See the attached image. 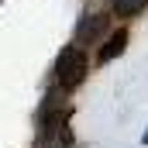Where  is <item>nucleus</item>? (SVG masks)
Returning a JSON list of instances; mask_svg holds the SVG:
<instances>
[{"label": "nucleus", "mask_w": 148, "mask_h": 148, "mask_svg": "<svg viewBox=\"0 0 148 148\" xmlns=\"http://www.w3.org/2000/svg\"><path fill=\"white\" fill-rule=\"evenodd\" d=\"M100 31H107V14H86L79 21V28H76V38L93 41V38H100Z\"/></svg>", "instance_id": "obj_3"}, {"label": "nucleus", "mask_w": 148, "mask_h": 148, "mask_svg": "<svg viewBox=\"0 0 148 148\" xmlns=\"http://www.w3.org/2000/svg\"><path fill=\"white\" fill-rule=\"evenodd\" d=\"M110 3H114V10L124 14V17H131V14H138V10L148 7V0H110Z\"/></svg>", "instance_id": "obj_4"}, {"label": "nucleus", "mask_w": 148, "mask_h": 148, "mask_svg": "<svg viewBox=\"0 0 148 148\" xmlns=\"http://www.w3.org/2000/svg\"><path fill=\"white\" fill-rule=\"evenodd\" d=\"M124 48H127V31H124V28H117V31L107 38V45L97 52V62H100V66H107V62H114Z\"/></svg>", "instance_id": "obj_2"}, {"label": "nucleus", "mask_w": 148, "mask_h": 148, "mask_svg": "<svg viewBox=\"0 0 148 148\" xmlns=\"http://www.w3.org/2000/svg\"><path fill=\"white\" fill-rule=\"evenodd\" d=\"M145 145H148V131H145Z\"/></svg>", "instance_id": "obj_6"}, {"label": "nucleus", "mask_w": 148, "mask_h": 148, "mask_svg": "<svg viewBox=\"0 0 148 148\" xmlns=\"http://www.w3.org/2000/svg\"><path fill=\"white\" fill-rule=\"evenodd\" d=\"M86 69H90V59H86V52H83L79 45H69V48L59 55V62H55V76H59L62 90H76V86L86 79Z\"/></svg>", "instance_id": "obj_1"}, {"label": "nucleus", "mask_w": 148, "mask_h": 148, "mask_svg": "<svg viewBox=\"0 0 148 148\" xmlns=\"http://www.w3.org/2000/svg\"><path fill=\"white\" fill-rule=\"evenodd\" d=\"M59 148H73V134H69V127H66V124L59 127Z\"/></svg>", "instance_id": "obj_5"}]
</instances>
